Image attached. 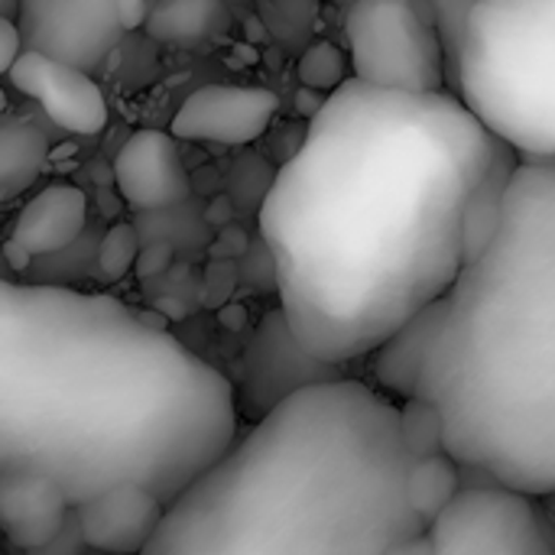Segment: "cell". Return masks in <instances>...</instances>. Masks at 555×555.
<instances>
[{"instance_id": "obj_4", "label": "cell", "mask_w": 555, "mask_h": 555, "mask_svg": "<svg viewBox=\"0 0 555 555\" xmlns=\"http://www.w3.org/2000/svg\"><path fill=\"white\" fill-rule=\"evenodd\" d=\"M400 403L338 377L260 416L172 504L140 555H387L426 524Z\"/></svg>"}, {"instance_id": "obj_24", "label": "cell", "mask_w": 555, "mask_h": 555, "mask_svg": "<svg viewBox=\"0 0 555 555\" xmlns=\"http://www.w3.org/2000/svg\"><path fill=\"white\" fill-rule=\"evenodd\" d=\"M234 289V270L224 260H215L205 273V299L211 296V302H224V296Z\"/></svg>"}, {"instance_id": "obj_2", "label": "cell", "mask_w": 555, "mask_h": 555, "mask_svg": "<svg viewBox=\"0 0 555 555\" xmlns=\"http://www.w3.org/2000/svg\"><path fill=\"white\" fill-rule=\"evenodd\" d=\"M231 380L104 293L0 280V472L68 504L137 485L172 504L237 439Z\"/></svg>"}, {"instance_id": "obj_19", "label": "cell", "mask_w": 555, "mask_h": 555, "mask_svg": "<svg viewBox=\"0 0 555 555\" xmlns=\"http://www.w3.org/2000/svg\"><path fill=\"white\" fill-rule=\"evenodd\" d=\"M348 55L328 42V39H319L312 46H306V52L299 55V65H296V75H299V85L312 88V91H322V94H332L335 88H341L351 75H348Z\"/></svg>"}, {"instance_id": "obj_31", "label": "cell", "mask_w": 555, "mask_h": 555, "mask_svg": "<svg viewBox=\"0 0 555 555\" xmlns=\"http://www.w3.org/2000/svg\"><path fill=\"white\" fill-rule=\"evenodd\" d=\"M221 322H224L228 328H241L244 309H241V306H224V309H221Z\"/></svg>"}, {"instance_id": "obj_32", "label": "cell", "mask_w": 555, "mask_h": 555, "mask_svg": "<svg viewBox=\"0 0 555 555\" xmlns=\"http://www.w3.org/2000/svg\"><path fill=\"white\" fill-rule=\"evenodd\" d=\"M234 55H237L241 62H247V65L260 59V52H257V49H254L250 42H237V46H234Z\"/></svg>"}, {"instance_id": "obj_23", "label": "cell", "mask_w": 555, "mask_h": 555, "mask_svg": "<svg viewBox=\"0 0 555 555\" xmlns=\"http://www.w3.org/2000/svg\"><path fill=\"white\" fill-rule=\"evenodd\" d=\"M20 52H23L20 26H16L13 16H3L0 13V75H10V68L20 59Z\"/></svg>"}, {"instance_id": "obj_7", "label": "cell", "mask_w": 555, "mask_h": 555, "mask_svg": "<svg viewBox=\"0 0 555 555\" xmlns=\"http://www.w3.org/2000/svg\"><path fill=\"white\" fill-rule=\"evenodd\" d=\"M433 555H555V520L533 494L478 485L426 524Z\"/></svg>"}, {"instance_id": "obj_28", "label": "cell", "mask_w": 555, "mask_h": 555, "mask_svg": "<svg viewBox=\"0 0 555 555\" xmlns=\"http://www.w3.org/2000/svg\"><path fill=\"white\" fill-rule=\"evenodd\" d=\"M325 98H328V94H322V91H312V88L299 85V91H296V111H299L306 120H312V117L322 111Z\"/></svg>"}, {"instance_id": "obj_18", "label": "cell", "mask_w": 555, "mask_h": 555, "mask_svg": "<svg viewBox=\"0 0 555 555\" xmlns=\"http://www.w3.org/2000/svg\"><path fill=\"white\" fill-rule=\"evenodd\" d=\"M459 491H462V481H459V465L452 455L439 449V452L413 459L410 475H406V501L423 524L439 517Z\"/></svg>"}, {"instance_id": "obj_13", "label": "cell", "mask_w": 555, "mask_h": 555, "mask_svg": "<svg viewBox=\"0 0 555 555\" xmlns=\"http://www.w3.org/2000/svg\"><path fill=\"white\" fill-rule=\"evenodd\" d=\"M163 514L166 504L146 488L117 485L78 504V530L94 553L140 555L150 546Z\"/></svg>"}, {"instance_id": "obj_6", "label": "cell", "mask_w": 555, "mask_h": 555, "mask_svg": "<svg viewBox=\"0 0 555 555\" xmlns=\"http://www.w3.org/2000/svg\"><path fill=\"white\" fill-rule=\"evenodd\" d=\"M345 36L351 78L403 94L449 91L446 52L426 0H354Z\"/></svg>"}, {"instance_id": "obj_1", "label": "cell", "mask_w": 555, "mask_h": 555, "mask_svg": "<svg viewBox=\"0 0 555 555\" xmlns=\"http://www.w3.org/2000/svg\"><path fill=\"white\" fill-rule=\"evenodd\" d=\"M517 166L452 91L335 88L260 198L293 338L332 367L377 354L455 286L472 198Z\"/></svg>"}, {"instance_id": "obj_17", "label": "cell", "mask_w": 555, "mask_h": 555, "mask_svg": "<svg viewBox=\"0 0 555 555\" xmlns=\"http://www.w3.org/2000/svg\"><path fill=\"white\" fill-rule=\"evenodd\" d=\"M231 13L221 0H172L153 3L143 23L146 36L172 46H198L228 29Z\"/></svg>"}, {"instance_id": "obj_30", "label": "cell", "mask_w": 555, "mask_h": 555, "mask_svg": "<svg viewBox=\"0 0 555 555\" xmlns=\"http://www.w3.org/2000/svg\"><path fill=\"white\" fill-rule=\"evenodd\" d=\"M387 555H433L429 550V537H426V530L420 533V537H413V540H403L400 546H393Z\"/></svg>"}, {"instance_id": "obj_26", "label": "cell", "mask_w": 555, "mask_h": 555, "mask_svg": "<svg viewBox=\"0 0 555 555\" xmlns=\"http://www.w3.org/2000/svg\"><path fill=\"white\" fill-rule=\"evenodd\" d=\"M205 221L211 224V228H228L231 221H234V198L231 195H224V192H218L215 198H208V205H205Z\"/></svg>"}, {"instance_id": "obj_22", "label": "cell", "mask_w": 555, "mask_h": 555, "mask_svg": "<svg viewBox=\"0 0 555 555\" xmlns=\"http://www.w3.org/2000/svg\"><path fill=\"white\" fill-rule=\"evenodd\" d=\"M172 257H176V250L169 247V244H150V247H143L140 254H137V263H133V270H137V276H143V280H150V276H159V273H166L169 267H172Z\"/></svg>"}, {"instance_id": "obj_5", "label": "cell", "mask_w": 555, "mask_h": 555, "mask_svg": "<svg viewBox=\"0 0 555 555\" xmlns=\"http://www.w3.org/2000/svg\"><path fill=\"white\" fill-rule=\"evenodd\" d=\"M452 94L517 163H555V0H478Z\"/></svg>"}, {"instance_id": "obj_16", "label": "cell", "mask_w": 555, "mask_h": 555, "mask_svg": "<svg viewBox=\"0 0 555 555\" xmlns=\"http://www.w3.org/2000/svg\"><path fill=\"white\" fill-rule=\"evenodd\" d=\"M52 140L29 114H0V202L23 195L46 169Z\"/></svg>"}, {"instance_id": "obj_11", "label": "cell", "mask_w": 555, "mask_h": 555, "mask_svg": "<svg viewBox=\"0 0 555 555\" xmlns=\"http://www.w3.org/2000/svg\"><path fill=\"white\" fill-rule=\"evenodd\" d=\"M10 81L16 85V91L33 98L42 114L65 133L98 137L107 127L111 114L104 91L81 68H72L36 49H23L10 68Z\"/></svg>"}, {"instance_id": "obj_8", "label": "cell", "mask_w": 555, "mask_h": 555, "mask_svg": "<svg viewBox=\"0 0 555 555\" xmlns=\"http://www.w3.org/2000/svg\"><path fill=\"white\" fill-rule=\"evenodd\" d=\"M23 49L98 72L124 39L117 0H16Z\"/></svg>"}, {"instance_id": "obj_14", "label": "cell", "mask_w": 555, "mask_h": 555, "mask_svg": "<svg viewBox=\"0 0 555 555\" xmlns=\"http://www.w3.org/2000/svg\"><path fill=\"white\" fill-rule=\"evenodd\" d=\"M68 498L46 478L0 472V533L20 550L49 546L68 514Z\"/></svg>"}, {"instance_id": "obj_12", "label": "cell", "mask_w": 555, "mask_h": 555, "mask_svg": "<svg viewBox=\"0 0 555 555\" xmlns=\"http://www.w3.org/2000/svg\"><path fill=\"white\" fill-rule=\"evenodd\" d=\"M114 185L137 211L176 208L192 195V176L179 156L176 137L143 127L114 156Z\"/></svg>"}, {"instance_id": "obj_3", "label": "cell", "mask_w": 555, "mask_h": 555, "mask_svg": "<svg viewBox=\"0 0 555 555\" xmlns=\"http://www.w3.org/2000/svg\"><path fill=\"white\" fill-rule=\"evenodd\" d=\"M377 390L436 410L442 452L555 498V163H520L491 244L377 354Z\"/></svg>"}, {"instance_id": "obj_34", "label": "cell", "mask_w": 555, "mask_h": 555, "mask_svg": "<svg viewBox=\"0 0 555 555\" xmlns=\"http://www.w3.org/2000/svg\"><path fill=\"white\" fill-rule=\"evenodd\" d=\"M3 107H7V98H3V91H0V114H3Z\"/></svg>"}, {"instance_id": "obj_20", "label": "cell", "mask_w": 555, "mask_h": 555, "mask_svg": "<svg viewBox=\"0 0 555 555\" xmlns=\"http://www.w3.org/2000/svg\"><path fill=\"white\" fill-rule=\"evenodd\" d=\"M137 254H140L137 228L127 224V221H117V224L107 228V234L98 244V273L107 283H117V280H124L133 270Z\"/></svg>"}, {"instance_id": "obj_29", "label": "cell", "mask_w": 555, "mask_h": 555, "mask_svg": "<svg viewBox=\"0 0 555 555\" xmlns=\"http://www.w3.org/2000/svg\"><path fill=\"white\" fill-rule=\"evenodd\" d=\"M3 260H7V267H10V270L26 273V267L33 263V254H29L26 247H20V244L10 237V241H3Z\"/></svg>"}, {"instance_id": "obj_15", "label": "cell", "mask_w": 555, "mask_h": 555, "mask_svg": "<svg viewBox=\"0 0 555 555\" xmlns=\"http://www.w3.org/2000/svg\"><path fill=\"white\" fill-rule=\"evenodd\" d=\"M88 221V198L78 185L59 182L42 189L36 198L23 205V211L13 221V241L26 247L33 257L59 254L65 250Z\"/></svg>"}, {"instance_id": "obj_33", "label": "cell", "mask_w": 555, "mask_h": 555, "mask_svg": "<svg viewBox=\"0 0 555 555\" xmlns=\"http://www.w3.org/2000/svg\"><path fill=\"white\" fill-rule=\"evenodd\" d=\"M0 13L3 16H16V0H0Z\"/></svg>"}, {"instance_id": "obj_35", "label": "cell", "mask_w": 555, "mask_h": 555, "mask_svg": "<svg viewBox=\"0 0 555 555\" xmlns=\"http://www.w3.org/2000/svg\"><path fill=\"white\" fill-rule=\"evenodd\" d=\"M153 3H172V0H153Z\"/></svg>"}, {"instance_id": "obj_9", "label": "cell", "mask_w": 555, "mask_h": 555, "mask_svg": "<svg viewBox=\"0 0 555 555\" xmlns=\"http://www.w3.org/2000/svg\"><path fill=\"white\" fill-rule=\"evenodd\" d=\"M345 374H338V367L315 361L289 332L283 312H270L257 335L250 338L244 358H241V377L234 387V403L237 413L254 416V423L260 416H267L273 406H280L286 397L315 387V384H328L338 380Z\"/></svg>"}, {"instance_id": "obj_25", "label": "cell", "mask_w": 555, "mask_h": 555, "mask_svg": "<svg viewBox=\"0 0 555 555\" xmlns=\"http://www.w3.org/2000/svg\"><path fill=\"white\" fill-rule=\"evenodd\" d=\"M247 250V234L241 231V228H221L218 231V241H215V247H211V257L215 260H224V257H241Z\"/></svg>"}, {"instance_id": "obj_27", "label": "cell", "mask_w": 555, "mask_h": 555, "mask_svg": "<svg viewBox=\"0 0 555 555\" xmlns=\"http://www.w3.org/2000/svg\"><path fill=\"white\" fill-rule=\"evenodd\" d=\"M150 16V0H117V20L124 26V33L140 29Z\"/></svg>"}, {"instance_id": "obj_10", "label": "cell", "mask_w": 555, "mask_h": 555, "mask_svg": "<svg viewBox=\"0 0 555 555\" xmlns=\"http://www.w3.org/2000/svg\"><path fill=\"white\" fill-rule=\"evenodd\" d=\"M280 111V98L270 88L244 85H205L192 91L172 114L169 133L192 143L244 146L260 140Z\"/></svg>"}, {"instance_id": "obj_21", "label": "cell", "mask_w": 555, "mask_h": 555, "mask_svg": "<svg viewBox=\"0 0 555 555\" xmlns=\"http://www.w3.org/2000/svg\"><path fill=\"white\" fill-rule=\"evenodd\" d=\"M442 39V52H446V68H449V91H452V78H455V62H459V46H462V33L465 23L472 16V10L478 7V0H426Z\"/></svg>"}]
</instances>
